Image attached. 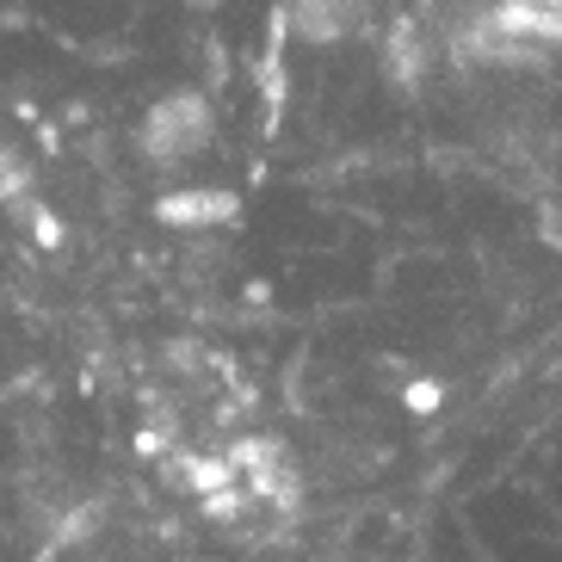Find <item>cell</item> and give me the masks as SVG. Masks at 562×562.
I'll return each mask as SVG.
<instances>
[{
	"instance_id": "obj_1",
	"label": "cell",
	"mask_w": 562,
	"mask_h": 562,
	"mask_svg": "<svg viewBox=\"0 0 562 562\" xmlns=\"http://www.w3.org/2000/svg\"><path fill=\"white\" fill-rule=\"evenodd\" d=\"M211 136H216L211 100H204L199 87H173V93H161L143 112V124H136V155L149 167H186L211 149Z\"/></svg>"
},
{
	"instance_id": "obj_5",
	"label": "cell",
	"mask_w": 562,
	"mask_h": 562,
	"mask_svg": "<svg viewBox=\"0 0 562 562\" xmlns=\"http://www.w3.org/2000/svg\"><path fill=\"white\" fill-rule=\"evenodd\" d=\"M19 211H25V229L37 235V248H63V223L50 204H19Z\"/></svg>"
},
{
	"instance_id": "obj_3",
	"label": "cell",
	"mask_w": 562,
	"mask_h": 562,
	"mask_svg": "<svg viewBox=\"0 0 562 562\" xmlns=\"http://www.w3.org/2000/svg\"><path fill=\"white\" fill-rule=\"evenodd\" d=\"M284 32H297L303 44H334L359 25V0H291L279 13Z\"/></svg>"
},
{
	"instance_id": "obj_6",
	"label": "cell",
	"mask_w": 562,
	"mask_h": 562,
	"mask_svg": "<svg viewBox=\"0 0 562 562\" xmlns=\"http://www.w3.org/2000/svg\"><path fill=\"white\" fill-rule=\"evenodd\" d=\"M180 7H192V13H216L223 0H180Z\"/></svg>"
},
{
	"instance_id": "obj_4",
	"label": "cell",
	"mask_w": 562,
	"mask_h": 562,
	"mask_svg": "<svg viewBox=\"0 0 562 562\" xmlns=\"http://www.w3.org/2000/svg\"><path fill=\"white\" fill-rule=\"evenodd\" d=\"M0 204H7V211L32 204V167H25V155H19L13 143H0Z\"/></svg>"
},
{
	"instance_id": "obj_2",
	"label": "cell",
	"mask_w": 562,
	"mask_h": 562,
	"mask_svg": "<svg viewBox=\"0 0 562 562\" xmlns=\"http://www.w3.org/2000/svg\"><path fill=\"white\" fill-rule=\"evenodd\" d=\"M241 216V199L229 186H173L155 199V223L161 229H180V235H199V229H223Z\"/></svg>"
}]
</instances>
